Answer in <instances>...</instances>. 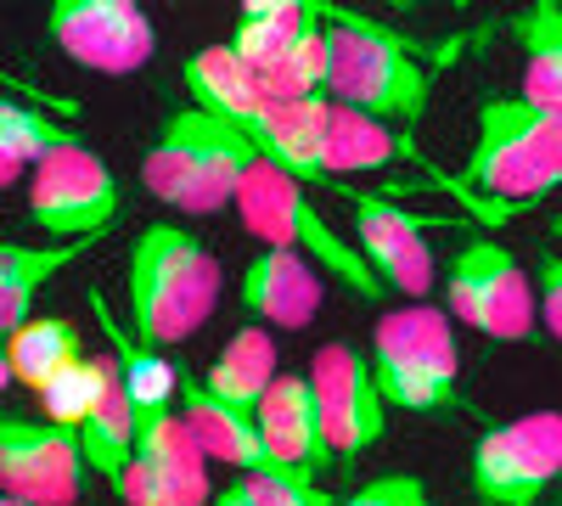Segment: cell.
Returning a JSON list of instances; mask_svg holds the SVG:
<instances>
[{
  "mask_svg": "<svg viewBox=\"0 0 562 506\" xmlns=\"http://www.w3.org/2000/svg\"><path fill=\"white\" fill-rule=\"evenodd\" d=\"M326 34V102L411 130L434 102V63H422V45L394 34L378 18H360L333 0H315Z\"/></svg>",
  "mask_w": 562,
  "mask_h": 506,
  "instance_id": "cell-1",
  "label": "cell"
},
{
  "mask_svg": "<svg viewBox=\"0 0 562 506\" xmlns=\"http://www.w3.org/2000/svg\"><path fill=\"white\" fill-rule=\"evenodd\" d=\"M124 293H130V333L153 349H175L214 315L220 259L180 220H153L130 237Z\"/></svg>",
  "mask_w": 562,
  "mask_h": 506,
  "instance_id": "cell-2",
  "label": "cell"
},
{
  "mask_svg": "<svg viewBox=\"0 0 562 506\" xmlns=\"http://www.w3.org/2000/svg\"><path fill=\"white\" fill-rule=\"evenodd\" d=\"M254 164L259 147L248 142V130L186 102L153 135L147 158H140V187L180 214H220L237 209V192Z\"/></svg>",
  "mask_w": 562,
  "mask_h": 506,
  "instance_id": "cell-3",
  "label": "cell"
},
{
  "mask_svg": "<svg viewBox=\"0 0 562 506\" xmlns=\"http://www.w3.org/2000/svg\"><path fill=\"white\" fill-rule=\"evenodd\" d=\"M371 372L394 411L456 417L461 411V360L456 327L439 304H400L371 321Z\"/></svg>",
  "mask_w": 562,
  "mask_h": 506,
  "instance_id": "cell-4",
  "label": "cell"
},
{
  "mask_svg": "<svg viewBox=\"0 0 562 506\" xmlns=\"http://www.w3.org/2000/svg\"><path fill=\"white\" fill-rule=\"evenodd\" d=\"M461 187L518 209L562 187V119L529 108L524 97H484L479 102V147L461 169Z\"/></svg>",
  "mask_w": 562,
  "mask_h": 506,
  "instance_id": "cell-5",
  "label": "cell"
},
{
  "mask_svg": "<svg viewBox=\"0 0 562 506\" xmlns=\"http://www.w3.org/2000/svg\"><path fill=\"white\" fill-rule=\"evenodd\" d=\"M237 214L243 225L265 243V248H288V254H304L315 270L326 276H338V282L355 293V299H371V304H383V282L371 276V265L360 259L355 243H344L333 225H326V214L310 203V187L304 180H293L288 169H276L270 158H259L243 180V192H237Z\"/></svg>",
  "mask_w": 562,
  "mask_h": 506,
  "instance_id": "cell-6",
  "label": "cell"
},
{
  "mask_svg": "<svg viewBox=\"0 0 562 506\" xmlns=\"http://www.w3.org/2000/svg\"><path fill=\"white\" fill-rule=\"evenodd\" d=\"M445 304H450V321L495 344H529L540 333V293L529 288L518 254L495 237H473L450 254Z\"/></svg>",
  "mask_w": 562,
  "mask_h": 506,
  "instance_id": "cell-7",
  "label": "cell"
},
{
  "mask_svg": "<svg viewBox=\"0 0 562 506\" xmlns=\"http://www.w3.org/2000/svg\"><path fill=\"white\" fill-rule=\"evenodd\" d=\"M119 214H124V180L85 142L57 147L52 158L29 169V220L40 232H52V243H85V237L102 243Z\"/></svg>",
  "mask_w": 562,
  "mask_h": 506,
  "instance_id": "cell-8",
  "label": "cell"
},
{
  "mask_svg": "<svg viewBox=\"0 0 562 506\" xmlns=\"http://www.w3.org/2000/svg\"><path fill=\"white\" fill-rule=\"evenodd\" d=\"M467 479L484 506H540L546 490L562 479V411L490 423L473 439Z\"/></svg>",
  "mask_w": 562,
  "mask_h": 506,
  "instance_id": "cell-9",
  "label": "cell"
},
{
  "mask_svg": "<svg viewBox=\"0 0 562 506\" xmlns=\"http://www.w3.org/2000/svg\"><path fill=\"white\" fill-rule=\"evenodd\" d=\"M124 506H209V456L186 428L180 405L135 411V462L113 484Z\"/></svg>",
  "mask_w": 562,
  "mask_h": 506,
  "instance_id": "cell-10",
  "label": "cell"
},
{
  "mask_svg": "<svg viewBox=\"0 0 562 506\" xmlns=\"http://www.w3.org/2000/svg\"><path fill=\"white\" fill-rule=\"evenodd\" d=\"M304 378L321 405L333 468H355L389 434V400L378 389V372H371V355H360L355 344H321Z\"/></svg>",
  "mask_w": 562,
  "mask_h": 506,
  "instance_id": "cell-11",
  "label": "cell"
},
{
  "mask_svg": "<svg viewBox=\"0 0 562 506\" xmlns=\"http://www.w3.org/2000/svg\"><path fill=\"white\" fill-rule=\"evenodd\" d=\"M45 34L52 45L90 68V74H140L153 63V18L135 7V0H52L45 7Z\"/></svg>",
  "mask_w": 562,
  "mask_h": 506,
  "instance_id": "cell-12",
  "label": "cell"
},
{
  "mask_svg": "<svg viewBox=\"0 0 562 506\" xmlns=\"http://www.w3.org/2000/svg\"><path fill=\"white\" fill-rule=\"evenodd\" d=\"M85 473L79 434L45 417H0V495L29 506H79Z\"/></svg>",
  "mask_w": 562,
  "mask_h": 506,
  "instance_id": "cell-13",
  "label": "cell"
},
{
  "mask_svg": "<svg viewBox=\"0 0 562 506\" xmlns=\"http://www.w3.org/2000/svg\"><path fill=\"white\" fill-rule=\"evenodd\" d=\"M349 209H355V248L360 259L371 265L383 288L405 293L411 304H428L434 282H439V265H434V248H428V220L389 203V198H366L355 187H333Z\"/></svg>",
  "mask_w": 562,
  "mask_h": 506,
  "instance_id": "cell-14",
  "label": "cell"
},
{
  "mask_svg": "<svg viewBox=\"0 0 562 506\" xmlns=\"http://www.w3.org/2000/svg\"><path fill=\"white\" fill-rule=\"evenodd\" d=\"M259 439L270 456V473H293V479H321L333 468L326 450V428H321V405L304 372H281L270 383V394L259 400Z\"/></svg>",
  "mask_w": 562,
  "mask_h": 506,
  "instance_id": "cell-15",
  "label": "cell"
},
{
  "mask_svg": "<svg viewBox=\"0 0 562 506\" xmlns=\"http://www.w3.org/2000/svg\"><path fill=\"white\" fill-rule=\"evenodd\" d=\"M243 315H254L265 333H304L321 310V270L304 254L259 248L237 282Z\"/></svg>",
  "mask_w": 562,
  "mask_h": 506,
  "instance_id": "cell-16",
  "label": "cell"
},
{
  "mask_svg": "<svg viewBox=\"0 0 562 506\" xmlns=\"http://www.w3.org/2000/svg\"><path fill=\"white\" fill-rule=\"evenodd\" d=\"M180 417L192 428V439L203 445L209 462H225L237 468V479L248 473H270V456H265V439H259V417L254 411H237L203 389V378H180Z\"/></svg>",
  "mask_w": 562,
  "mask_h": 506,
  "instance_id": "cell-17",
  "label": "cell"
},
{
  "mask_svg": "<svg viewBox=\"0 0 562 506\" xmlns=\"http://www.w3.org/2000/svg\"><path fill=\"white\" fill-rule=\"evenodd\" d=\"M186 79V97H192V108L225 119V124H237V130H259L265 119V90H259V74L231 52V40L225 45H203V52L186 57L180 68Z\"/></svg>",
  "mask_w": 562,
  "mask_h": 506,
  "instance_id": "cell-18",
  "label": "cell"
},
{
  "mask_svg": "<svg viewBox=\"0 0 562 506\" xmlns=\"http://www.w3.org/2000/svg\"><path fill=\"white\" fill-rule=\"evenodd\" d=\"M90 248H97V237H85V243H7L0 237V333L12 338L18 327H29L34 299Z\"/></svg>",
  "mask_w": 562,
  "mask_h": 506,
  "instance_id": "cell-19",
  "label": "cell"
},
{
  "mask_svg": "<svg viewBox=\"0 0 562 506\" xmlns=\"http://www.w3.org/2000/svg\"><path fill=\"white\" fill-rule=\"evenodd\" d=\"M416 147L411 135L383 124V119H366V113H349V108H333L326 119V192L338 187L344 175H366V169H389V164H411Z\"/></svg>",
  "mask_w": 562,
  "mask_h": 506,
  "instance_id": "cell-20",
  "label": "cell"
},
{
  "mask_svg": "<svg viewBox=\"0 0 562 506\" xmlns=\"http://www.w3.org/2000/svg\"><path fill=\"white\" fill-rule=\"evenodd\" d=\"M506 29L524 45V90L518 97L529 108L562 119V7L557 0H529L524 12H512Z\"/></svg>",
  "mask_w": 562,
  "mask_h": 506,
  "instance_id": "cell-21",
  "label": "cell"
},
{
  "mask_svg": "<svg viewBox=\"0 0 562 506\" xmlns=\"http://www.w3.org/2000/svg\"><path fill=\"white\" fill-rule=\"evenodd\" d=\"M90 310H97L102 321V333L113 344V360H119V383L130 394V411H158V405H180V372H175V360L153 344H140L124 321H113L108 299L102 293H90Z\"/></svg>",
  "mask_w": 562,
  "mask_h": 506,
  "instance_id": "cell-22",
  "label": "cell"
},
{
  "mask_svg": "<svg viewBox=\"0 0 562 506\" xmlns=\"http://www.w3.org/2000/svg\"><path fill=\"white\" fill-rule=\"evenodd\" d=\"M276 378H281L276 338L265 327H243V333H231L225 349L214 355V366L203 372V389L225 405H237V411H259V400L270 394Z\"/></svg>",
  "mask_w": 562,
  "mask_h": 506,
  "instance_id": "cell-23",
  "label": "cell"
},
{
  "mask_svg": "<svg viewBox=\"0 0 562 506\" xmlns=\"http://www.w3.org/2000/svg\"><path fill=\"white\" fill-rule=\"evenodd\" d=\"M7 360H12V383H23L29 394H45L68 366L85 360V338L68 315H34L29 327L7 338Z\"/></svg>",
  "mask_w": 562,
  "mask_h": 506,
  "instance_id": "cell-24",
  "label": "cell"
},
{
  "mask_svg": "<svg viewBox=\"0 0 562 506\" xmlns=\"http://www.w3.org/2000/svg\"><path fill=\"white\" fill-rule=\"evenodd\" d=\"M304 29H310V0H248L237 18V34H231V52L265 79L293 57Z\"/></svg>",
  "mask_w": 562,
  "mask_h": 506,
  "instance_id": "cell-25",
  "label": "cell"
},
{
  "mask_svg": "<svg viewBox=\"0 0 562 506\" xmlns=\"http://www.w3.org/2000/svg\"><path fill=\"white\" fill-rule=\"evenodd\" d=\"M113 389H119V360L113 355H85L79 366H68V372L40 394V417L68 428V434H79L102 411V400Z\"/></svg>",
  "mask_w": 562,
  "mask_h": 506,
  "instance_id": "cell-26",
  "label": "cell"
},
{
  "mask_svg": "<svg viewBox=\"0 0 562 506\" xmlns=\"http://www.w3.org/2000/svg\"><path fill=\"white\" fill-rule=\"evenodd\" d=\"M79 450H85V468L102 473L108 484L124 479V468L135 462V411H130V394L124 383L102 400V411L79 428Z\"/></svg>",
  "mask_w": 562,
  "mask_h": 506,
  "instance_id": "cell-27",
  "label": "cell"
},
{
  "mask_svg": "<svg viewBox=\"0 0 562 506\" xmlns=\"http://www.w3.org/2000/svg\"><path fill=\"white\" fill-rule=\"evenodd\" d=\"M79 135L57 119V113H45L34 102H12V97H0V158L18 164V169H34L40 158H52L57 147H74Z\"/></svg>",
  "mask_w": 562,
  "mask_h": 506,
  "instance_id": "cell-28",
  "label": "cell"
},
{
  "mask_svg": "<svg viewBox=\"0 0 562 506\" xmlns=\"http://www.w3.org/2000/svg\"><path fill=\"white\" fill-rule=\"evenodd\" d=\"M248 506H338L315 479H293V473H248L237 479Z\"/></svg>",
  "mask_w": 562,
  "mask_h": 506,
  "instance_id": "cell-29",
  "label": "cell"
},
{
  "mask_svg": "<svg viewBox=\"0 0 562 506\" xmlns=\"http://www.w3.org/2000/svg\"><path fill=\"white\" fill-rule=\"evenodd\" d=\"M338 506H434V495L416 473H383V479L360 484L355 495H344Z\"/></svg>",
  "mask_w": 562,
  "mask_h": 506,
  "instance_id": "cell-30",
  "label": "cell"
},
{
  "mask_svg": "<svg viewBox=\"0 0 562 506\" xmlns=\"http://www.w3.org/2000/svg\"><path fill=\"white\" fill-rule=\"evenodd\" d=\"M540 327L562 344V254L540 259Z\"/></svg>",
  "mask_w": 562,
  "mask_h": 506,
  "instance_id": "cell-31",
  "label": "cell"
},
{
  "mask_svg": "<svg viewBox=\"0 0 562 506\" xmlns=\"http://www.w3.org/2000/svg\"><path fill=\"white\" fill-rule=\"evenodd\" d=\"M209 506H248V495H243V484H237V479H231V484H225V490H220Z\"/></svg>",
  "mask_w": 562,
  "mask_h": 506,
  "instance_id": "cell-32",
  "label": "cell"
},
{
  "mask_svg": "<svg viewBox=\"0 0 562 506\" xmlns=\"http://www.w3.org/2000/svg\"><path fill=\"white\" fill-rule=\"evenodd\" d=\"M12 383V360H7V333H0V389Z\"/></svg>",
  "mask_w": 562,
  "mask_h": 506,
  "instance_id": "cell-33",
  "label": "cell"
},
{
  "mask_svg": "<svg viewBox=\"0 0 562 506\" xmlns=\"http://www.w3.org/2000/svg\"><path fill=\"white\" fill-rule=\"evenodd\" d=\"M18 175H23L18 164H7V158H0V192H7V187H12V180H18Z\"/></svg>",
  "mask_w": 562,
  "mask_h": 506,
  "instance_id": "cell-34",
  "label": "cell"
},
{
  "mask_svg": "<svg viewBox=\"0 0 562 506\" xmlns=\"http://www.w3.org/2000/svg\"><path fill=\"white\" fill-rule=\"evenodd\" d=\"M551 237H557V243H562V209H557V214H551Z\"/></svg>",
  "mask_w": 562,
  "mask_h": 506,
  "instance_id": "cell-35",
  "label": "cell"
},
{
  "mask_svg": "<svg viewBox=\"0 0 562 506\" xmlns=\"http://www.w3.org/2000/svg\"><path fill=\"white\" fill-rule=\"evenodd\" d=\"M0 85H7V90H12V85H18V79H12V74H7V68H0Z\"/></svg>",
  "mask_w": 562,
  "mask_h": 506,
  "instance_id": "cell-36",
  "label": "cell"
},
{
  "mask_svg": "<svg viewBox=\"0 0 562 506\" xmlns=\"http://www.w3.org/2000/svg\"><path fill=\"white\" fill-rule=\"evenodd\" d=\"M0 506H29V501H12V495H0Z\"/></svg>",
  "mask_w": 562,
  "mask_h": 506,
  "instance_id": "cell-37",
  "label": "cell"
}]
</instances>
